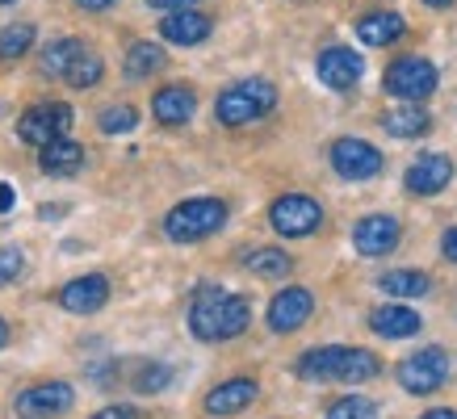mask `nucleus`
Segmentation results:
<instances>
[{"instance_id": "obj_4", "label": "nucleus", "mask_w": 457, "mask_h": 419, "mask_svg": "<svg viewBox=\"0 0 457 419\" xmlns=\"http://www.w3.org/2000/svg\"><path fill=\"white\" fill-rule=\"evenodd\" d=\"M222 223H227V201H219V197H189V201L168 210L164 235L172 243H197V239L222 231Z\"/></svg>"}, {"instance_id": "obj_40", "label": "nucleus", "mask_w": 457, "mask_h": 419, "mask_svg": "<svg viewBox=\"0 0 457 419\" xmlns=\"http://www.w3.org/2000/svg\"><path fill=\"white\" fill-rule=\"evenodd\" d=\"M424 4H432V9H449L453 0H424Z\"/></svg>"}, {"instance_id": "obj_27", "label": "nucleus", "mask_w": 457, "mask_h": 419, "mask_svg": "<svg viewBox=\"0 0 457 419\" xmlns=\"http://www.w3.org/2000/svg\"><path fill=\"white\" fill-rule=\"evenodd\" d=\"M101 76H105V63H101V55H93V51H84V55L68 68L63 84H71V88H93V84H97Z\"/></svg>"}, {"instance_id": "obj_2", "label": "nucleus", "mask_w": 457, "mask_h": 419, "mask_svg": "<svg viewBox=\"0 0 457 419\" xmlns=\"http://www.w3.org/2000/svg\"><path fill=\"white\" fill-rule=\"evenodd\" d=\"M382 361L365 349H311L298 357V377L306 382H374Z\"/></svg>"}, {"instance_id": "obj_26", "label": "nucleus", "mask_w": 457, "mask_h": 419, "mask_svg": "<svg viewBox=\"0 0 457 419\" xmlns=\"http://www.w3.org/2000/svg\"><path fill=\"white\" fill-rule=\"evenodd\" d=\"M378 285L395 298H420V293H428V277L416 273V268H395V273H382Z\"/></svg>"}, {"instance_id": "obj_21", "label": "nucleus", "mask_w": 457, "mask_h": 419, "mask_svg": "<svg viewBox=\"0 0 457 419\" xmlns=\"http://www.w3.org/2000/svg\"><path fill=\"white\" fill-rule=\"evenodd\" d=\"M370 327H374V335H386V340H407V335L420 332V310L382 307L370 315Z\"/></svg>"}, {"instance_id": "obj_19", "label": "nucleus", "mask_w": 457, "mask_h": 419, "mask_svg": "<svg viewBox=\"0 0 457 419\" xmlns=\"http://www.w3.org/2000/svg\"><path fill=\"white\" fill-rule=\"evenodd\" d=\"M38 164H42V172H51V177H71V172L84 164V147L76 139H68V135H59V139H51L38 152Z\"/></svg>"}, {"instance_id": "obj_31", "label": "nucleus", "mask_w": 457, "mask_h": 419, "mask_svg": "<svg viewBox=\"0 0 457 419\" xmlns=\"http://www.w3.org/2000/svg\"><path fill=\"white\" fill-rule=\"evenodd\" d=\"M172 382V369L168 365H143L139 377H135V390L139 394H160Z\"/></svg>"}, {"instance_id": "obj_18", "label": "nucleus", "mask_w": 457, "mask_h": 419, "mask_svg": "<svg viewBox=\"0 0 457 419\" xmlns=\"http://www.w3.org/2000/svg\"><path fill=\"white\" fill-rule=\"evenodd\" d=\"M152 110L164 126H185L197 110V93L185 88V84H168V88H160L152 97Z\"/></svg>"}, {"instance_id": "obj_1", "label": "nucleus", "mask_w": 457, "mask_h": 419, "mask_svg": "<svg viewBox=\"0 0 457 419\" xmlns=\"http://www.w3.org/2000/svg\"><path fill=\"white\" fill-rule=\"evenodd\" d=\"M252 310H248V298L239 293H227L219 285H210L194 298L189 307V332L206 344H222V340H236L244 327H248Z\"/></svg>"}, {"instance_id": "obj_25", "label": "nucleus", "mask_w": 457, "mask_h": 419, "mask_svg": "<svg viewBox=\"0 0 457 419\" xmlns=\"http://www.w3.org/2000/svg\"><path fill=\"white\" fill-rule=\"evenodd\" d=\"M244 268H248L252 277H290L294 260L281 248H256L244 256Z\"/></svg>"}, {"instance_id": "obj_3", "label": "nucleus", "mask_w": 457, "mask_h": 419, "mask_svg": "<svg viewBox=\"0 0 457 419\" xmlns=\"http://www.w3.org/2000/svg\"><path fill=\"white\" fill-rule=\"evenodd\" d=\"M273 105H278V88L269 80H261V76H248V80L222 88L219 101H214V113H219L222 126H248V122H261Z\"/></svg>"}, {"instance_id": "obj_32", "label": "nucleus", "mask_w": 457, "mask_h": 419, "mask_svg": "<svg viewBox=\"0 0 457 419\" xmlns=\"http://www.w3.org/2000/svg\"><path fill=\"white\" fill-rule=\"evenodd\" d=\"M21 273H26V256H21V248H0V285L17 281Z\"/></svg>"}, {"instance_id": "obj_36", "label": "nucleus", "mask_w": 457, "mask_h": 419, "mask_svg": "<svg viewBox=\"0 0 457 419\" xmlns=\"http://www.w3.org/2000/svg\"><path fill=\"white\" fill-rule=\"evenodd\" d=\"M13 201H17L13 185H4V181H0V214H9V210H13Z\"/></svg>"}, {"instance_id": "obj_6", "label": "nucleus", "mask_w": 457, "mask_h": 419, "mask_svg": "<svg viewBox=\"0 0 457 419\" xmlns=\"http://www.w3.org/2000/svg\"><path fill=\"white\" fill-rule=\"evenodd\" d=\"M382 88L390 97H403V101H424L436 88V68L428 59L420 55H407V59H395L382 76Z\"/></svg>"}, {"instance_id": "obj_33", "label": "nucleus", "mask_w": 457, "mask_h": 419, "mask_svg": "<svg viewBox=\"0 0 457 419\" xmlns=\"http://www.w3.org/2000/svg\"><path fill=\"white\" fill-rule=\"evenodd\" d=\"M93 419H139V411L126 407V403H113V407H105V411H97Z\"/></svg>"}, {"instance_id": "obj_15", "label": "nucleus", "mask_w": 457, "mask_h": 419, "mask_svg": "<svg viewBox=\"0 0 457 419\" xmlns=\"http://www.w3.org/2000/svg\"><path fill=\"white\" fill-rule=\"evenodd\" d=\"M315 71L328 88H353V84L361 80L365 63H361V55L353 46H328V51L315 59Z\"/></svg>"}, {"instance_id": "obj_28", "label": "nucleus", "mask_w": 457, "mask_h": 419, "mask_svg": "<svg viewBox=\"0 0 457 419\" xmlns=\"http://www.w3.org/2000/svg\"><path fill=\"white\" fill-rule=\"evenodd\" d=\"M34 46V26H4L0 29V59H21Z\"/></svg>"}, {"instance_id": "obj_41", "label": "nucleus", "mask_w": 457, "mask_h": 419, "mask_svg": "<svg viewBox=\"0 0 457 419\" xmlns=\"http://www.w3.org/2000/svg\"><path fill=\"white\" fill-rule=\"evenodd\" d=\"M0 4H9V0H0Z\"/></svg>"}, {"instance_id": "obj_39", "label": "nucleus", "mask_w": 457, "mask_h": 419, "mask_svg": "<svg viewBox=\"0 0 457 419\" xmlns=\"http://www.w3.org/2000/svg\"><path fill=\"white\" fill-rule=\"evenodd\" d=\"M4 344H9V323L0 319V349H4Z\"/></svg>"}, {"instance_id": "obj_8", "label": "nucleus", "mask_w": 457, "mask_h": 419, "mask_svg": "<svg viewBox=\"0 0 457 419\" xmlns=\"http://www.w3.org/2000/svg\"><path fill=\"white\" fill-rule=\"evenodd\" d=\"M71 118H76V113H71V105H63V101H46V105H34V110L21 113L17 135H21V143H29V147H46L51 139L68 135Z\"/></svg>"}, {"instance_id": "obj_30", "label": "nucleus", "mask_w": 457, "mask_h": 419, "mask_svg": "<svg viewBox=\"0 0 457 419\" xmlns=\"http://www.w3.org/2000/svg\"><path fill=\"white\" fill-rule=\"evenodd\" d=\"M328 419H378V407L370 398H357V394H348L340 403H332Z\"/></svg>"}, {"instance_id": "obj_14", "label": "nucleus", "mask_w": 457, "mask_h": 419, "mask_svg": "<svg viewBox=\"0 0 457 419\" xmlns=\"http://www.w3.org/2000/svg\"><path fill=\"white\" fill-rule=\"evenodd\" d=\"M256 394H261L256 377H231V382H219L202 407H206V415H239L256 403Z\"/></svg>"}, {"instance_id": "obj_13", "label": "nucleus", "mask_w": 457, "mask_h": 419, "mask_svg": "<svg viewBox=\"0 0 457 419\" xmlns=\"http://www.w3.org/2000/svg\"><path fill=\"white\" fill-rule=\"evenodd\" d=\"M395 243H399V218H390V214H370L353 226V248L361 256H386L395 251Z\"/></svg>"}, {"instance_id": "obj_38", "label": "nucleus", "mask_w": 457, "mask_h": 419, "mask_svg": "<svg viewBox=\"0 0 457 419\" xmlns=\"http://www.w3.org/2000/svg\"><path fill=\"white\" fill-rule=\"evenodd\" d=\"M424 419H457V411L453 407H436V411H428Z\"/></svg>"}, {"instance_id": "obj_11", "label": "nucleus", "mask_w": 457, "mask_h": 419, "mask_svg": "<svg viewBox=\"0 0 457 419\" xmlns=\"http://www.w3.org/2000/svg\"><path fill=\"white\" fill-rule=\"evenodd\" d=\"M105 302H110V277H101V273L76 277L59 290V307L68 315H97Z\"/></svg>"}, {"instance_id": "obj_34", "label": "nucleus", "mask_w": 457, "mask_h": 419, "mask_svg": "<svg viewBox=\"0 0 457 419\" xmlns=\"http://www.w3.org/2000/svg\"><path fill=\"white\" fill-rule=\"evenodd\" d=\"M152 9H168V13H177V9H194L197 0H147Z\"/></svg>"}, {"instance_id": "obj_10", "label": "nucleus", "mask_w": 457, "mask_h": 419, "mask_svg": "<svg viewBox=\"0 0 457 419\" xmlns=\"http://www.w3.org/2000/svg\"><path fill=\"white\" fill-rule=\"evenodd\" d=\"M332 168L348 181H370L382 172V152L365 139H336L332 143Z\"/></svg>"}, {"instance_id": "obj_35", "label": "nucleus", "mask_w": 457, "mask_h": 419, "mask_svg": "<svg viewBox=\"0 0 457 419\" xmlns=\"http://www.w3.org/2000/svg\"><path fill=\"white\" fill-rule=\"evenodd\" d=\"M441 251H445V260H453V265H457V226H449V231H445Z\"/></svg>"}, {"instance_id": "obj_24", "label": "nucleus", "mask_w": 457, "mask_h": 419, "mask_svg": "<svg viewBox=\"0 0 457 419\" xmlns=\"http://www.w3.org/2000/svg\"><path fill=\"white\" fill-rule=\"evenodd\" d=\"M84 51H88V46H84L80 38H59V42H51V46L42 51L38 63H42V71H46V76H55V80H63V76H68V68L84 55Z\"/></svg>"}, {"instance_id": "obj_9", "label": "nucleus", "mask_w": 457, "mask_h": 419, "mask_svg": "<svg viewBox=\"0 0 457 419\" xmlns=\"http://www.w3.org/2000/svg\"><path fill=\"white\" fill-rule=\"evenodd\" d=\"M71 403H76V390L68 382H38V386L17 394L13 411L21 419H59L63 411H71Z\"/></svg>"}, {"instance_id": "obj_20", "label": "nucleus", "mask_w": 457, "mask_h": 419, "mask_svg": "<svg viewBox=\"0 0 457 419\" xmlns=\"http://www.w3.org/2000/svg\"><path fill=\"white\" fill-rule=\"evenodd\" d=\"M403 17L390 13V9H378V13H365L357 21V38L365 42V46H386V42L403 38Z\"/></svg>"}, {"instance_id": "obj_16", "label": "nucleus", "mask_w": 457, "mask_h": 419, "mask_svg": "<svg viewBox=\"0 0 457 419\" xmlns=\"http://www.w3.org/2000/svg\"><path fill=\"white\" fill-rule=\"evenodd\" d=\"M449 181H453V164H449L445 155H420L416 164L407 168V189L420 197L441 193Z\"/></svg>"}, {"instance_id": "obj_12", "label": "nucleus", "mask_w": 457, "mask_h": 419, "mask_svg": "<svg viewBox=\"0 0 457 419\" xmlns=\"http://www.w3.org/2000/svg\"><path fill=\"white\" fill-rule=\"evenodd\" d=\"M311 310H315V298L306 290H298V285H290V290H281L278 298L269 302V327L278 335H290L311 319Z\"/></svg>"}, {"instance_id": "obj_29", "label": "nucleus", "mask_w": 457, "mask_h": 419, "mask_svg": "<svg viewBox=\"0 0 457 419\" xmlns=\"http://www.w3.org/2000/svg\"><path fill=\"white\" fill-rule=\"evenodd\" d=\"M97 126L105 135H126V130L139 126V110H130V105H110V110H101Z\"/></svg>"}, {"instance_id": "obj_37", "label": "nucleus", "mask_w": 457, "mask_h": 419, "mask_svg": "<svg viewBox=\"0 0 457 419\" xmlns=\"http://www.w3.org/2000/svg\"><path fill=\"white\" fill-rule=\"evenodd\" d=\"M76 4H80L84 13H101V9H110L113 0H76Z\"/></svg>"}, {"instance_id": "obj_17", "label": "nucleus", "mask_w": 457, "mask_h": 419, "mask_svg": "<svg viewBox=\"0 0 457 419\" xmlns=\"http://www.w3.org/2000/svg\"><path fill=\"white\" fill-rule=\"evenodd\" d=\"M160 34H164V42H177V46H197L210 38V17L197 9H177L160 21Z\"/></svg>"}, {"instance_id": "obj_23", "label": "nucleus", "mask_w": 457, "mask_h": 419, "mask_svg": "<svg viewBox=\"0 0 457 419\" xmlns=\"http://www.w3.org/2000/svg\"><path fill=\"white\" fill-rule=\"evenodd\" d=\"M164 63H168V55L160 42H135V46L126 51V80H147V76H155Z\"/></svg>"}, {"instance_id": "obj_22", "label": "nucleus", "mask_w": 457, "mask_h": 419, "mask_svg": "<svg viewBox=\"0 0 457 419\" xmlns=\"http://www.w3.org/2000/svg\"><path fill=\"white\" fill-rule=\"evenodd\" d=\"M382 126H386V135H395V139H420V135H428V110H420L416 105H399V110H390L386 118H382Z\"/></svg>"}, {"instance_id": "obj_5", "label": "nucleus", "mask_w": 457, "mask_h": 419, "mask_svg": "<svg viewBox=\"0 0 457 419\" xmlns=\"http://www.w3.org/2000/svg\"><path fill=\"white\" fill-rule=\"evenodd\" d=\"M449 382V357L445 349H420L399 365V386L407 394H436Z\"/></svg>"}, {"instance_id": "obj_7", "label": "nucleus", "mask_w": 457, "mask_h": 419, "mask_svg": "<svg viewBox=\"0 0 457 419\" xmlns=\"http://www.w3.org/2000/svg\"><path fill=\"white\" fill-rule=\"evenodd\" d=\"M269 223H273V231H278V235L303 239V235H311V231L323 223V210H319L315 197L286 193V197H278V201L269 206Z\"/></svg>"}]
</instances>
